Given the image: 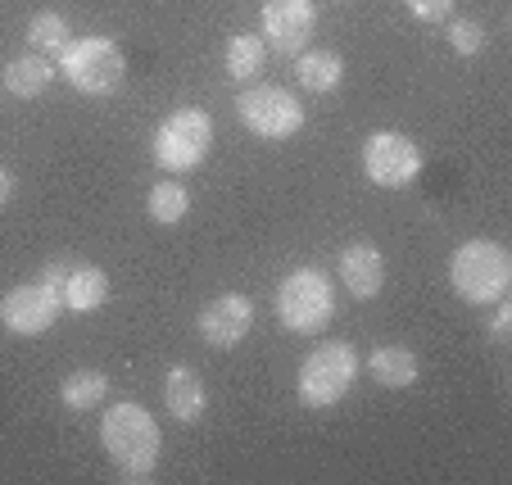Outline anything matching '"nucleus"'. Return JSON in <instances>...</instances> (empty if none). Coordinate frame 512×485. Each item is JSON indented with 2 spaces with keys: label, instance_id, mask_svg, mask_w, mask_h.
<instances>
[{
  "label": "nucleus",
  "instance_id": "f257e3e1",
  "mask_svg": "<svg viewBox=\"0 0 512 485\" xmlns=\"http://www.w3.org/2000/svg\"><path fill=\"white\" fill-rule=\"evenodd\" d=\"M100 445L123 467L127 481H145L159 463V422L150 418L141 404L123 399V404L105 408V418H100Z\"/></svg>",
  "mask_w": 512,
  "mask_h": 485
},
{
  "label": "nucleus",
  "instance_id": "f03ea898",
  "mask_svg": "<svg viewBox=\"0 0 512 485\" xmlns=\"http://www.w3.org/2000/svg\"><path fill=\"white\" fill-rule=\"evenodd\" d=\"M449 282L467 304H499L512 286V254L499 241H467L454 250Z\"/></svg>",
  "mask_w": 512,
  "mask_h": 485
},
{
  "label": "nucleus",
  "instance_id": "7ed1b4c3",
  "mask_svg": "<svg viewBox=\"0 0 512 485\" xmlns=\"http://www.w3.org/2000/svg\"><path fill=\"white\" fill-rule=\"evenodd\" d=\"M277 318L295 336H313L336 318V295H331V277L322 268H295L281 277L277 286Z\"/></svg>",
  "mask_w": 512,
  "mask_h": 485
},
{
  "label": "nucleus",
  "instance_id": "20e7f679",
  "mask_svg": "<svg viewBox=\"0 0 512 485\" xmlns=\"http://www.w3.org/2000/svg\"><path fill=\"white\" fill-rule=\"evenodd\" d=\"M354 377H358V350L354 345H349V340H322L318 350L300 363V381H295V390H300V404L331 408L349 395Z\"/></svg>",
  "mask_w": 512,
  "mask_h": 485
},
{
  "label": "nucleus",
  "instance_id": "39448f33",
  "mask_svg": "<svg viewBox=\"0 0 512 485\" xmlns=\"http://www.w3.org/2000/svg\"><path fill=\"white\" fill-rule=\"evenodd\" d=\"M59 73H64L82 96H114V91L123 87L127 59L109 37H82V41H68L64 46Z\"/></svg>",
  "mask_w": 512,
  "mask_h": 485
},
{
  "label": "nucleus",
  "instance_id": "423d86ee",
  "mask_svg": "<svg viewBox=\"0 0 512 485\" xmlns=\"http://www.w3.org/2000/svg\"><path fill=\"white\" fill-rule=\"evenodd\" d=\"M213 146V118L204 109H177L155 132V164L168 173H191Z\"/></svg>",
  "mask_w": 512,
  "mask_h": 485
},
{
  "label": "nucleus",
  "instance_id": "0eeeda50",
  "mask_svg": "<svg viewBox=\"0 0 512 485\" xmlns=\"http://www.w3.org/2000/svg\"><path fill=\"white\" fill-rule=\"evenodd\" d=\"M236 118L263 141H286V136H295L304 127V105L286 87L259 82V87H245L236 96Z\"/></svg>",
  "mask_w": 512,
  "mask_h": 485
},
{
  "label": "nucleus",
  "instance_id": "6e6552de",
  "mask_svg": "<svg viewBox=\"0 0 512 485\" xmlns=\"http://www.w3.org/2000/svg\"><path fill=\"white\" fill-rule=\"evenodd\" d=\"M363 173L386 191H404L422 173V150L404 132H372L368 146H363Z\"/></svg>",
  "mask_w": 512,
  "mask_h": 485
},
{
  "label": "nucleus",
  "instance_id": "1a4fd4ad",
  "mask_svg": "<svg viewBox=\"0 0 512 485\" xmlns=\"http://www.w3.org/2000/svg\"><path fill=\"white\" fill-rule=\"evenodd\" d=\"M318 28V10L313 0H263V46L277 55H300L309 50V37Z\"/></svg>",
  "mask_w": 512,
  "mask_h": 485
},
{
  "label": "nucleus",
  "instance_id": "9d476101",
  "mask_svg": "<svg viewBox=\"0 0 512 485\" xmlns=\"http://www.w3.org/2000/svg\"><path fill=\"white\" fill-rule=\"evenodd\" d=\"M59 295L50 291L46 282H32V286H14L5 300H0V327L14 331V336H41V331L55 327L59 318Z\"/></svg>",
  "mask_w": 512,
  "mask_h": 485
},
{
  "label": "nucleus",
  "instance_id": "9b49d317",
  "mask_svg": "<svg viewBox=\"0 0 512 485\" xmlns=\"http://www.w3.org/2000/svg\"><path fill=\"white\" fill-rule=\"evenodd\" d=\"M195 327H200L204 345H213V350H232V345H241L254 327V300L250 295H236V291L218 295V300H209L200 309Z\"/></svg>",
  "mask_w": 512,
  "mask_h": 485
},
{
  "label": "nucleus",
  "instance_id": "f8f14e48",
  "mask_svg": "<svg viewBox=\"0 0 512 485\" xmlns=\"http://www.w3.org/2000/svg\"><path fill=\"white\" fill-rule=\"evenodd\" d=\"M340 282H345V291L354 295V300H372V295H381V286H386V259H381L377 245H349V250H340Z\"/></svg>",
  "mask_w": 512,
  "mask_h": 485
},
{
  "label": "nucleus",
  "instance_id": "ddd939ff",
  "mask_svg": "<svg viewBox=\"0 0 512 485\" xmlns=\"http://www.w3.org/2000/svg\"><path fill=\"white\" fill-rule=\"evenodd\" d=\"M105 300H109L105 268H96V263H73L68 277H64V286H59V304L73 309V313H96Z\"/></svg>",
  "mask_w": 512,
  "mask_h": 485
},
{
  "label": "nucleus",
  "instance_id": "4468645a",
  "mask_svg": "<svg viewBox=\"0 0 512 485\" xmlns=\"http://www.w3.org/2000/svg\"><path fill=\"white\" fill-rule=\"evenodd\" d=\"M164 404L177 422H200L204 418V381L195 368H173L164 381Z\"/></svg>",
  "mask_w": 512,
  "mask_h": 485
},
{
  "label": "nucleus",
  "instance_id": "2eb2a0df",
  "mask_svg": "<svg viewBox=\"0 0 512 485\" xmlns=\"http://www.w3.org/2000/svg\"><path fill=\"white\" fill-rule=\"evenodd\" d=\"M340 78H345V64H340L336 50H300V59H295V82L313 96L336 91Z\"/></svg>",
  "mask_w": 512,
  "mask_h": 485
},
{
  "label": "nucleus",
  "instance_id": "dca6fc26",
  "mask_svg": "<svg viewBox=\"0 0 512 485\" xmlns=\"http://www.w3.org/2000/svg\"><path fill=\"white\" fill-rule=\"evenodd\" d=\"M368 372L377 386L386 390H404L417 381V354L404 350V345H377V350L368 354Z\"/></svg>",
  "mask_w": 512,
  "mask_h": 485
},
{
  "label": "nucleus",
  "instance_id": "f3484780",
  "mask_svg": "<svg viewBox=\"0 0 512 485\" xmlns=\"http://www.w3.org/2000/svg\"><path fill=\"white\" fill-rule=\"evenodd\" d=\"M50 78H55V68H50V59L37 55V50L5 64V91H10V96H19V100L41 96V91L50 87Z\"/></svg>",
  "mask_w": 512,
  "mask_h": 485
},
{
  "label": "nucleus",
  "instance_id": "a211bd4d",
  "mask_svg": "<svg viewBox=\"0 0 512 485\" xmlns=\"http://www.w3.org/2000/svg\"><path fill=\"white\" fill-rule=\"evenodd\" d=\"M59 399H64V408H73V413H87V408H96L100 399H109V377L100 368L68 372L64 386H59Z\"/></svg>",
  "mask_w": 512,
  "mask_h": 485
},
{
  "label": "nucleus",
  "instance_id": "6ab92c4d",
  "mask_svg": "<svg viewBox=\"0 0 512 485\" xmlns=\"http://www.w3.org/2000/svg\"><path fill=\"white\" fill-rule=\"evenodd\" d=\"M263 59H268V46H263V37H254V32H236L223 50L227 78H236V82H250L254 73H263Z\"/></svg>",
  "mask_w": 512,
  "mask_h": 485
},
{
  "label": "nucleus",
  "instance_id": "aec40b11",
  "mask_svg": "<svg viewBox=\"0 0 512 485\" xmlns=\"http://www.w3.org/2000/svg\"><path fill=\"white\" fill-rule=\"evenodd\" d=\"M145 214L155 218V223H164V227L182 223V218L191 214V191H186L182 182H155L150 195H145Z\"/></svg>",
  "mask_w": 512,
  "mask_h": 485
},
{
  "label": "nucleus",
  "instance_id": "412c9836",
  "mask_svg": "<svg viewBox=\"0 0 512 485\" xmlns=\"http://www.w3.org/2000/svg\"><path fill=\"white\" fill-rule=\"evenodd\" d=\"M28 41H32V50H37V55H64V46L73 41V28H68L64 14L41 10L37 19L28 23Z\"/></svg>",
  "mask_w": 512,
  "mask_h": 485
},
{
  "label": "nucleus",
  "instance_id": "4be33fe9",
  "mask_svg": "<svg viewBox=\"0 0 512 485\" xmlns=\"http://www.w3.org/2000/svg\"><path fill=\"white\" fill-rule=\"evenodd\" d=\"M449 46H454L458 55H481L485 50V28L476 19H454L449 23Z\"/></svg>",
  "mask_w": 512,
  "mask_h": 485
},
{
  "label": "nucleus",
  "instance_id": "5701e85b",
  "mask_svg": "<svg viewBox=\"0 0 512 485\" xmlns=\"http://www.w3.org/2000/svg\"><path fill=\"white\" fill-rule=\"evenodd\" d=\"M408 14L422 23H445L449 14H454V0H404Z\"/></svg>",
  "mask_w": 512,
  "mask_h": 485
},
{
  "label": "nucleus",
  "instance_id": "b1692460",
  "mask_svg": "<svg viewBox=\"0 0 512 485\" xmlns=\"http://www.w3.org/2000/svg\"><path fill=\"white\" fill-rule=\"evenodd\" d=\"M73 263H78V259H50L46 268H41V282L59 295V286H64V277H68V268H73Z\"/></svg>",
  "mask_w": 512,
  "mask_h": 485
},
{
  "label": "nucleus",
  "instance_id": "393cba45",
  "mask_svg": "<svg viewBox=\"0 0 512 485\" xmlns=\"http://www.w3.org/2000/svg\"><path fill=\"white\" fill-rule=\"evenodd\" d=\"M508 327H512V304L499 300V304H494V322H490L494 340H508Z\"/></svg>",
  "mask_w": 512,
  "mask_h": 485
},
{
  "label": "nucleus",
  "instance_id": "a878e982",
  "mask_svg": "<svg viewBox=\"0 0 512 485\" xmlns=\"http://www.w3.org/2000/svg\"><path fill=\"white\" fill-rule=\"evenodd\" d=\"M10 200H14V173H5V168H0V209H5Z\"/></svg>",
  "mask_w": 512,
  "mask_h": 485
}]
</instances>
